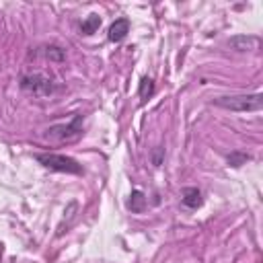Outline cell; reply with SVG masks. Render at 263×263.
I'll return each mask as SVG.
<instances>
[{
  "mask_svg": "<svg viewBox=\"0 0 263 263\" xmlns=\"http://www.w3.org/2000/svg\"><path fill=\"white\" fill-rule=\"evenodd\" d=\"M181 201H183V205L195 210V208L201 205V191H199L197 187H187V189H183V197H181Z\"/></svg>",
  "mask_w": 263,
  "mask_h": 263,
  "instance_id": "52a82bcc",
  "label": "cell"
},
{
  "mask_svg": "<svg viewBox=\"0 0 263 263\" xmlns=\"http://www.w3.org/2000/svg\"><path fill=\"white\" fill-rule=\"evenodd\" d=\"M129 33V21L127 18H117L111 27H109V41H123Z\"/></svg>",
  "mask_w": 263,
  "mask_h": 263,
  "instance_id": "8992f818",
  "label": "cell"
},
{
  "mask_svg": "<svg viewBox=\"0 0 263 263\" xmlns=\"http://www.w3.org/2000/svg\"><path fill=\"white\" fill-rule=\"evenodd\" d=\"M162 154H164V148H162V146H158V148L152 152V164H154V166H158V164H160Z\"/></svg>",
  "mask_w": 263,
  "mask_h": 263,
  "instance_id": "4fadbf2b",
  "label": "cell"
},
{
  "mask_svg": "<svg viewBox=\"0 0 263 263\" xmlns=\"http://www.w3.org/2000/svg\"><path fill=\"white\" fill-rule=\"evenodd\" d=\"M35 160L39 164H43L49 171H58V173H68V175H82V164H78L74 158L64 156V154H35Z\"/></svg>",
  "mask_w": 263,
  "mask_h": 263,
  "instance_id": "3957f363",
  "label": "cell"
},
{
  "mask_svg": "<svg viewBox=\"0 0 263 263\" xmlns=\"http://www.w3.org/2000/svg\"><path fill=\"white\" fill-rule=\"evenodd\" d=\"M249 158H251V156L245 154V152H230V154L226 156V160H228L230 166H240V164H245Z\"/></svg>",
  "mask_w": 263,
  "mask_h": 263,
  "instance_id": "7c38bea8",
  "label": "cell"
},
{
  "mask_svg": "<svg viewBox=\"0 0 263 263\" xmlns=\"http://www.w3.org/2000/svg\"><path fill=\"white\" fill-rule=\"evenodd\" d=\"M21 88L33 97H49L55 92V82L41 72H33L21 78Z\"/></svg>",
  "mask_w": 263,
  "mask_h": 263,
  "instance_id": "277c9868",
  "label": "cell"
},
{
  "mask_svg": "<svg viewBox=\"0 0 263 263\" xmlns=\"http://www.w3.org/2000/svg\"><path fill=\"white\" fill-rule=\"evenodd\" d=\"M228 45L236 51H255L261 45V39L255 35H234L228 39Z\"/></svg>",
  "mask_w": 263,
  "mask_h": 263,
  "instance_id": "5b68a950",
  "label": "cell"
},
{
  "mask_svg": "<svg viewBox=\"0 0 263 263\" xmlns=\"http://www.w3.org/2000/svg\"><path fill=\"white\" fill-rule=\"evenodd\" d=\"M144 205H146V195H144V193H142L140 189H134V191H132V195H129L127 208H129L132 212L140 214V212L144 210Z\"/></svg>",
  "mask_w": 263,
  "mask_h": 263,
  "instance_id": "ba28073f",
  "label": "cell"
},
{
  "mask_svg": "<svg viewBox=\"0 0 263 263\" xmlns=\"http://www.w3.org/2000/svg\"><path fill=\"white\" fill-rule=\"evenodd\" d=\"M138 95H140V99H142V101L150 99V97L154 95V80H152V78H148V76H144V78L140 80V88H138Z\"/></svg>",
  "mask_w": 263,
  "mask_h": 263,
  "instance_id": "8fae6325",
  "label": "cell"
},
{
  "mask_svg": "<svg viewBox=\"0 0 263 263\" xmlns=\"http://www.w3.org/2000/svg\"><path fill=\"white\" fill-rule=\"evenodd\" d=\"M99 27H101V16H99V14H88V16L82 21L80 31H82V35H92Z\"/></svg>",
  "mask_w": 263,
  "mask_h": 263,
  "instance_id": "9c48e42d",
  "label": "cell"
},
{
  "mask_svg": "<svg viewBox=\"0 0 263 263\" xmlns=\"http://www.w3.org/2000/svg\"><path fill=\"white\" fill-rule=\"evenodd\" d=\"M43 55L51 62H64L66 60V49H62L60 45H45L43 47Z\"/></svg>",
  "mask_w": 263,
  "mask_h": 263,
  "instance_id": "30bf717a",
  "label": "cell"
},
{
  "mask_svg": "<svg viewBox=\"0 0 263 263\" xmlns=\"http://www.w3.org/2000/svg\"><path fill=\"white\" fill-rule=\"evenodd\" d=\"M82 136V115H74L66 123H55L45 129V138L53 142H74Z\"/></svg>",
  "mask_w": 263,
  "mask_h": 263,
  "instance_id": "7a4b0ae2",
  "label": "cell"
},
{
  "mask_svg": "<svg viewBox=\"0 0 263 263\" xmlns=\"http://www.w3.org/2000/svg\"><path fill=\"white\" fill-rule=\"evenodd\" d=\"M214 105L228 109V111H236V113H251V111H261L263 107V95L255 92V95H234V97H220L214 101Z\"/></svg>",
  "mask_w": 263,
  "mask_h": 263,
  "instance_id": "6da1fadb",
  "label": "cell"
}]
</instances>
